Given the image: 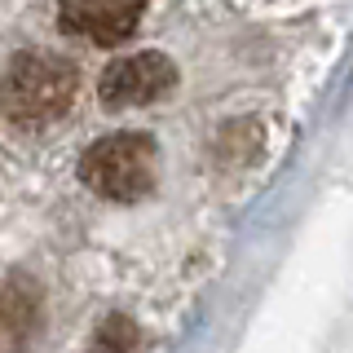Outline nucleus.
I'll return each mask as SVG.
<instances>
[{
    "label": "nucleus",
    "instance_id": "obj_5",
    "mask_svg": "<svg viewBox=\"0 0 353 353\" xmlns=\"http://www.w3.org/2000/svg\"><path fill=\"white\" fill-rule=\"evenodd\" d=\"M40 314V296L22 283H5L0 287V345H18L31 336Z\"/></svg>",
    "mask_w": 353,
    "mask_h": 353
},
{
    "label": "nucleus",
    "instance_id": "obj_4",
    "mask_svg": "<svg viewBox=\"0 0 353 353\" xmlns=\"http://www.w3.org/2000/svg\"><path fill=\"white\" fill-rule=\"evenodd\" d=\"M146 0H62V27L93 44H119L132 36Z\"/></svg>",
    "mask_w": 353,
    "mask_h": 353
},
{
    "label": "nucleus",
    "instance_id": "obj_1",
    "mask_svg": "<svg viewBox=\"0 0 353 353\" xmlns=\"http://www.w3.org/2000/svg\"><path fill=\"white\" fill-rule=\"evenodd\" d=\"M75 102V66L58 53H18L0 71V115L22 128L49 124Z\"/></svg>",
    "mask_w": 353,
    "mask_h": 353
},
{
    "label": "nucleus",
    "instance_id": "obj_3",
    "mask_svg": "<svg viewBox=\"0 0 353 353\" xmlns=\"http://www.w3.org/2000/svg\"><path fill=\"white\" fill-rule=\"evenodd\" d=\"M172 84H176V66L163 53H132V58H119L115 66H106L97 93L110 110H128V106L159 102Z\"/></svg>",
    "mask_w": 353,
    "mask_h": 353
},
{
    "label": "nucleus",
    "instance_id": "obj_2",
    "mask_svg": "<svg viewBox=\"0 0 353 353\" xmlns=\"http://www.w3.org/2000/svg\"><path fill=\"white\" fill-rule=\"evenodd\" d=\"M154 172H159V154H154V141L141 132L102 137L80 159L84 185L102 199H115V203H137L141 194H150Z\"/></svg>",
    "mask_w": 353,
    "mask_h": 353
}]
</instances>
